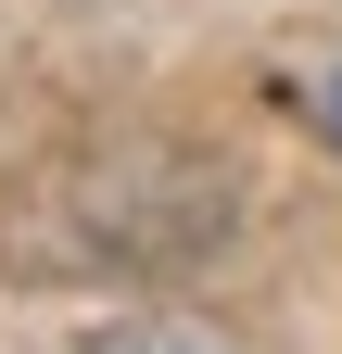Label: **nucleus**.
I'll list each match as a JSON object with an SVG mask.
<instances>
[{"mask_svg":"<svg viewBox=\"0 0 342 354\" xmlns=\"http://www.w3.org/2000/svg\"><path fill=\"white\" fill-rule=\"evenodd\" d=\"M114 354H165V342H114Z\"/></svg>","mask_w":342,"mask_h":354,"instance_id":"f03ea898","label":"nucleus"},{"mask_svg":"<svg viewBox=\"0 0 342 354\" xmlns=\"http://www.w3.org/2000/svg\"><path fill=\"white\" fill-rule=\"evenodd\" d=\"M330 140H342V76H330Z\"/></svg>","mask_w":342,"mask_h":354,"instance_id":"f257e3e1","label":"nucleus"}]
</instances>
